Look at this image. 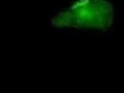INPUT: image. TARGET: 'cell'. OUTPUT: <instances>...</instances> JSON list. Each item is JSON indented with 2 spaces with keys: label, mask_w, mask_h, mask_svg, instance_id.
<instances>
[]
</instances>
